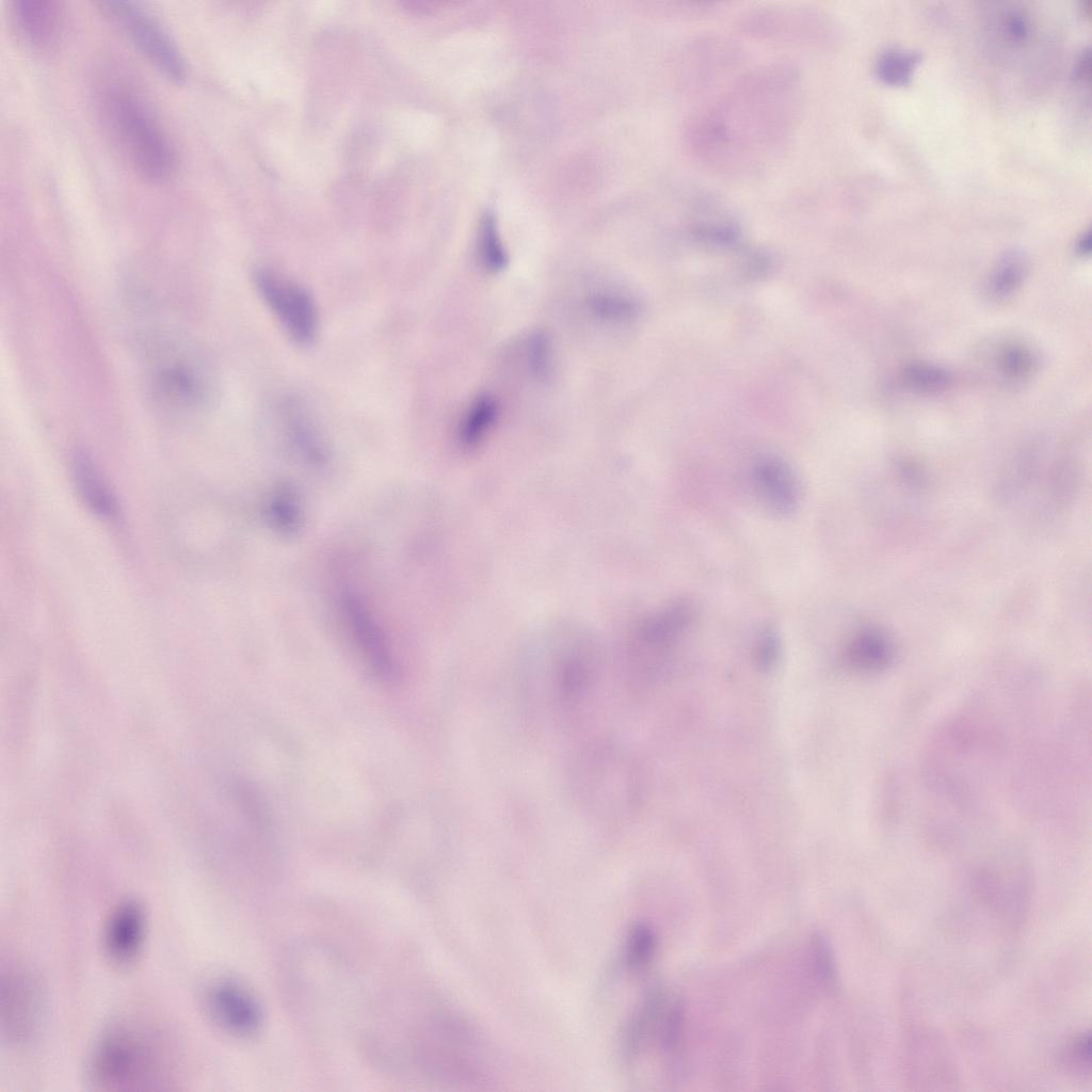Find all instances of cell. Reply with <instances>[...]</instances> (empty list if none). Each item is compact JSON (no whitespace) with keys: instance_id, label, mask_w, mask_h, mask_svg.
<instances>
[{"instance_id":"cell-1","label":"cell","mask_w":1092,"mask_h":1092,"mask_svg":"<svg viewBox=\"0 0 1092 1092\" xmlns=\"http://www.w3.org/2000/svg\"><path fill=\"white\" fill-rule=\"evenodd\" d=\"M99 103L107 128L131 167L151 182L167 180L176 170L175 150L138 93L111 84L101 93Z\"/></svg>"},{"instance_id":"cell-2","label":"cell","mask_w":1092,"mask_h":1092,"mask_svg":"<svg viewBox=\"0 0 1092 1092\" xmlns=\"http://www.w3.org/2000/svg\"><path fill=\"white\" fill-rule=\"evenodd\" d=\"M154 1035L139 1026L121 1024L95 1045L89 1077L102 1090H154L168 1082V1062Z\"/></svg>"},{"instance_id":"cell-3","label":"cell","mask_w":1092,"mask_h":1092,"mask_svg":"<svg viewBox=\"0 0 1092 1092\" xmlns=\"http://www.w3.org/2000/svg\"><path fill=\"white\" fill-rule=\"evenodd\" d=\"M148 388L154 402L172 414H193L210 402L213 379L207 363L195 352L173 344L151 356Z\"/></svg>"},{"instance_id":"cell-4","label":"cell","mask_w":1092,"mask_h":1092,"mask_svg":"<svg viewBox=\"0 0 1092 1092\" xmlns=\"http://www.w3.org/2000/svg\"><path fill=\"white\" fill-rule=\"evenodd\" d=\"M110 16L141 53L165 78L182 83L187 64L176 43L161 23L146 10L129 1L101 3Z\"/></svg>"},{"instance_id":"cell-5","label":"cell","mask_w":1092,"mask_h":1092,"mask_svg":"<svg viewBox=\"0 0 1092 1092\" xmlns=\"http://www.w3.org/2000/svg\"><path fill=\"white\" fill-rule=\"evenodd\" d=\"M253 280L260 298L288 337L299 346L310 344L317 336L319 320L310 292L268 268L255 270Z\"/></svg>"},{"instance_id":"cell-6","label":"cell","mask_w":1092,"mask_h":1092,"mask_svg":"<svg viewBox=\"0 0 1092 1092\" xmlns=\"http://www.w3.org/2000/svg\"><path fill=\"white\" fill-rule=\"evenodd\" d=\"M429 1024L417 1050L421 1063L430 1073L461 1079L481 1073V1045L470 1029L448 1018Z\"/></svg>"},{"instance_id":"cell-7","label":"cell","mask_w":1092,"mask_h":1092,"mask_svg":"<svg viewBox=\"0 0 1092 1092\" xmlns=\"http://www.w3.org/2000/svg\"><path fill=\"white\" fill-rule=\"evenodd\" d=\"M39 983L31 974L10 969L1 977V1023L5 1039L16 1045L32 1042L44 1013Z\"/></svg>"},{"instance_id":"cell-8","label":"cell","mask_w":1092,"mask_h":1092,"mask_svg":"<svg viewBox=\"0 0 1092 1092\" xmlns=\"http://www.w3.org/2000/svg\"><path fill=\"white\" fill-rule=\"evenodd\" d=\"M205 1011L222 1031L236 1038H250L262 1024V1012L257 999L238 981L220 978L204 991Z\"/></svg>"},{"instance_id":"cell-9","label":"cell","mask_w":1092,"mask_h":1092,"mask_svg":"<svg viewBox=\"0 0 1092 1092\" xmlns=\"http://www.w3.org/2000/svg\"><path fill=\"white\" fill-rule=\"evenodd\" d=\"M147 931V915L135 899L121 901L105 925L102 946L110 961L119 966L133 963L140 956Z\"/></svg>"},{"instance_id":"cell-10","label":"cell","mask_w":1092,"mask_h":1092,"mask_svg":"<svg viewBox=\"0 0 1092 1092\" xmlns=\"http://www.w3.org/2000/svg\"><path fill=\"white\" fill-rule=\"evenodd\" d=\"M11 13L17 32L35 51H50L61 41L64 31V10L54 0H16Z\"/></svg>"},{"instance_id":"cell-11","label":"cell","mask_w":1092,"mask_h":1092,"mask_svg":"<svg viewBox=\"0 0 1092 1092\" xmlns=\"http://www.w3.org/2000/svg\"><path fill=\"white\" fill-rule=\"evenodd\" d=\"M346 609L350 617L348 621L351 632L365 667L375 678H392L394 661L376 625L369 619L357 599L348 597Z\"/></svg>"},{"instance_id":"cell-12","label":"cell","mask_w":1092,"mask_h":1092,"mask_svg":"<svg viewBox=\"0 0 1092 1092\" xmlns=\"http://www.w3.org/2000/svg\"><path fill=\"white\" fill-rule=\"evenodd\" d=\"M754 485L771 510L780 514L792 513L799 503V486L794 473L778 457L764 456L752 467Z\"/></svg>"},{"instance_id":"cell-13","label":"cell","mask_w":1092,"mask_h":1092,"mask_svg":"<svg viewBox=\"0 0 1092 1092\" xmlns=\"http://www.w3.org/2000/svg\"><path fill=\"white\" fill-rule=\"evenodd\" d=\"M71 470L87 507L101 517H113L117 511L115 497L93 460L85 452L78 451L73 457Z\"/></svg>"},{"instance_id":"cell-14","label":"cell","mask_w":1092,"mask_h":1092,"mask_svg":"<svg viewBox=\"0 0 1092 1092\" xmlns=\"http://www.w3.org/2000/svg\"><path fill=\"white\" fill-rule=\"evenodd\" d=\"M993 363L998 378L1008 385H1021L1038 367L1032 349L1018 340H1006L994 352Z\"/></svg>"},{"instance_id":"cell-15","label":"cell","mask_w":1092,"mask_h":1092,"mask_svg":"<svg viewBox=\"0 0 1092 1092\" xmlns=\"http://www.w3.org/2000/svg\"><path fill=\"white\" fill-rule=\"evenodd\" d=\"M1027 259L1023 252L1009 250L997 260L985 283V294L995 302L1013 295L1027 274Z\"/></svg>"},{"instance_id":"cell-16","label":"cell","mask_w":1092,"mask_h":1092,"mask_svg":"<svg viewBox=\"0 0 1092 1092\" xmlns=\"http://www.w3.org/2000/svg\"><path fill=\"white\" fill-rule=\"evenodd\" d=\"M893 658V645L888 638L877 629L867 628L857 632L848 646V659L852 665L864 671H878L887 667Z\"/></svg>"},{"instance_id":"cell-17","label":"cell","mask_w":1092,"mask_h":1092,"mask_svg":"<svg viewBox=\"0 0 1092 1092\" xmlns=\"http://www.w3.org/2000/svg\"><path fill=\"white\" fill-rule=\"evenodd\" d=\"M498 416V404L488 395L478 396L466 410L459 428L462 444H478L493 427Z\"/></svg>"},{"instance_id":"cell-18","label":"cell","mask_w":1092,"mask_h":1092,"mask_svg":"<svg viewBox=\"0 0 1092 1092\" xmlns=\"http://www.w3.org/2000/svg\"><path fill=\"white\" fill-rule=\"evenodd\" d=\"M692 613L688 600H677L645 624L643 636L652 643L668 642L685 630L692 620Z\"/></svg>"},{"instance_id":"cell-19","label":"cell","mask_w":1092,"mask_h":1092,"mask_svg":"<svg viewBox=\"0 0 1092 1092\" xmlns=\"http://www.w3.org/2000/svg\"><path fill=\"white\" fill-rule=\"evenodd\" d=\"M585 303L595 319L612 324L630 321L639 311L638 304L630 296L613 290L594 291Z\"/></svg>"},{"instance_id":"cell-20","label":"cell","mask_w":1092,"mask_h":1092,"mask_svg":"<svg viewBox=\"0 0 1092 1092\" xmlns=\"http://www.w3.org/2000/svg\"><path fill=\"white\" fill-rule=\"evenodd\" d=\"M919 61L920 54L917 51L888 48L876 61V75L886 84L904 85L910 82Z\"/></svg>"},{"instance_id":"cell-21","label":"cell","mask_w":1092,"mask_h":1092,"mask_svg":"<svg viewBox=\"0 0 1092 1092\" xmlns=\"http://www.w3.org/2000/svg\"><path fill=\"white\" fill-rule=\"evenodd\" d=\"M901 380L905 387L919 394H936L946 390L952 384V374L947 369L925 362H913L901 371Z\"/></svg>"},{"instance_id":"cell-22","label":"cell","mask_w":1092,"mask_h":1092,"mask_svg":"<svg viewBox=\"0 0 1092 1092\" xmlns=\"http://www.w3.org/2000/svg\"><path fill=\"white\" fill-rule=\"evenodd\" d=\"M477 251L481 266L488 272L497 273L508 266V253L498 232L496 220L489 212L481 219Z\"/></svg>"},{"instance_id":"cell-23","label":"cell","mask_w":1092,"mask_h":1092,"mask_svg":"<svg viewBox=\"0 0 1092 1092\" xmlns=\"http://www.w3.org/2000/svg\"><path fill=\"white\" fill-rule=\"evenodd\" d=\"M657 946L654 930L644 922L635 925L625 943V963L631 970H642L652 961Z\"/></svg>"},{"instance_id":"cell-24","label":"cell","mask_w":1092,"mask_h":1092,"mask_svg":"<svg viewBox=\"0 0 1092 1092\" xmlns=\"http://www.w3.org/2000/svg\"><path fill=\"white\" fill-rule=\"evenodd\" d=\"M812 959L814 969L819 981L824 987L835 990L837 987V969L833 951L828 938L820 932L814 933L812 937Z\"/></svg>"},{"instance_id":"cell-25","label":"cell","mask_w":1092,"mask_h":1092,"mask_svg":"<svg viewBox=\"0 0 1092 1092\" xmlns=\"http://www.w3.org/2000/svg\"><path fill=\"white\" fill-rule=\"evenodd\" d=\"M685 1022V1008L680 1000L673 1001L660 1017V1042L664 1050L674 1053L680 1042Z\"/></svg>"},{"instance_id":"cell-26","label":"cell","mask_w":1092,"mask_h":1092,"mask_svg":"<svg viewBox=\"0 0 1092 1092\" xmlns=\"http://www.w3.org/2000/svg\"><path fill=\"white\" fill-rule=\"evenodd\" d=\"M526 356L528 368L537 378H544L551 367V346L549 338L541 332L532 334L527 342Z\"/></svg>"},{"instance_id":"cell-27","label":"cell","mask_w":1092,"mask_h":1092,"mask_svg":"<svg viewBox=\"0 0 1092 1092\" xmlns=\"http://www.w3.org/2000/svg\"><path fill=\"white\" fill-rule=\"evenodd\" d=\"M780 656V638L777 632L771 628H765L757 641L755 659L761 669L772 668Z\"/></svg>"},{"instance_id":"cell-28","label":"cell","mask_w":1092,"mask_h":1092,"mask_svg":"<svg viewBox=\"0 0 1092 1092\" xmlns=\"http://www.w3.org/2000/svg\"><path fill=\"white\" fill-rule=\"evenodd\" d=\"M1003 30L1008 37L1014 42L1025 39L1029 31L1027 17L1021 11H1010L1005 17Z\"/></svg>"},{"instance_id":"cell-29","label":"cell","mask_w":1092,"mask_h":1092,"mask_svg":"<svg viewBox=\"0 0 1092 1092\" xmlns=\"http://www.w3.org/2000/svg\"><path fill=\"white\" fill-rule=\"evenodd\" d=\"M1067 1057L1074 1065L1080 1069L1090 1066L1089 1033L1081 1034L1073 1042V1044H1071Z\"/></svg>"},{"instance_id":"cell-30","label":"cell","mask_w":1092,"mask_h":1092,"mask_svg":"<svg viewBox=\"0 0 1092 1092\" xmlns=\"http://www.w3.org/2000/svg\"><path fill=\"white\" fill-rule=\"evenodd\" d=\"M1090 49L1085 48L1078 57L1077 63L1074 68V75L1077 79H1089L1090 78Z\"/></svg>"},{"instance_id":"cell-31","label":"cell","mask_w":1092,"mask_h":1092,"mask_svg":"<svg viewBox=\"0 0 1092 1092\" xmlns=\"http://www.w3.org/2000/svg\"><path fill=\"white\" fill-rule=\"evenodd\" d=\"M1076 251L1081 256L1089 255L1091 251V232L1088 229L1085 231L1076 242Z\"/></svg>"}]
</instances>
